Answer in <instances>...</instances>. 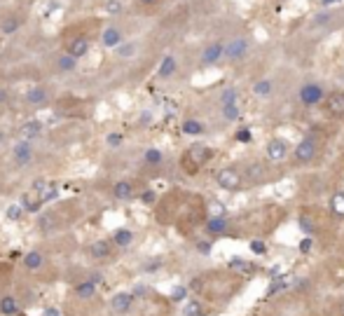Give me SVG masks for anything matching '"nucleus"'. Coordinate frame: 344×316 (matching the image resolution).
<instances>
[{
	"instance_id": "nucleus-1",
	"label": "nucleus",
	"mask_w": 344,
	"mask_h": 316,
	"mask_svg": "<svg viewBox=\"0 0 344 316\" xmlns=\"http://www.w3.org/2000/svg\"><path fill=\"white\" fill-rule=\"evenodd\" d=\"M211 159V148L206 146H192L187 148V153H185V166H187V173H194L199 166H204V164Z\"/></svg>"
},
{
	"instance_id": "nucleus-2",
	"label": "nucleus",
	"mask_w": 344,
	"mask_h": 316,
	"mask_svg": "<svg viewBox=\"0 0 344 316\" xmlns=\"http://www.w3.org/2000/svg\"><path fill=\"white\" fill-rule=\"evenodd\" d=\"M215 180H218V185H220L222 190H229V192L241 187V173H239L237 169H232V166L218 171V173H215Z\"/></svg>"
},
{
	"instance_id": "nucleus-3",
	"label": "nucleus",
	"mask_w": 344,
	"mask_h": 316,
	"mask_svg": "<svg viewBox=\"0 0 344 316\" xmlns=\"http://www.w3.org/2000/svg\"><path fill=\"white\" fill-rule=\"evenodd\" d=\"M316 141L312 139V136H307V139H302L298 143V148H295V150H293V155H295V159H298V162H312L314 157H316Z\"/></svg>"
},
{
	"instance_id": "nucleus-4",
	"label": "nucleus",
	"mask_w": 344,
	"mask_h": 316,
	"mask_svg": "<svg viewBox=\"0 0 344 316\" xmlns=\"http://www.w3.org/2000/svg\"><path fill=\"white\" fill-rule=\"evenodd\" d=\"M134 293H127V291H122V293H115L113 298H110V307H113L115 314H127L131 309V305H134Z\"/></svg>"
},
{
	"instance_id": "nucleus-5",
	"label": "nucleus",
	"mask_w": 344,
	"mask_h": 316,
	"mask_svg": "<svg viewBox=\"0 0 344 316\" xmlns=\"http://www.w3.org/2000/svg\"><path fill=\"white\" fill-rule=\"evenodd\" d=\"M323 96H326V92H323L321 85H305L300 89V101H302L305 106H316Z\"/></svg>"
},
{
	"instance_id": "nucleus-6",
	"label": "nucleus",
	"mask_w": 344,
	"mask_h": 316,
	"mask_svg": "<svg viewBox=\"0 0 344 316\" xmlns=\"http://www.w3.org/2000/svg\"><path fill=\"white\" fill-rule=\"evenodd\" d=\"M246 52H248V42L244 38L232 40L227 47H222V54L227 56V59H244Z\"/></svg>"
},
{
	"instance_id": "nucleus-7",
	"label": "nucleus",
	"mask_w": 344,
	"mask_h": 316,
	"mask_svg": "<svg viewBox=\"0 0 344 316\" xmlns=\"http://www.w3.org/2000/svg\"><path fill=\"white\" fill-rule=\"evenodd\" d=\"M326 110L330 115L335 117H342L344 115V92H333L326 101Z\"/></svg>"
},
{
	"instance_id": "nucleus-8",
	"label": "nucleus",
	"mask_w": 344,
	"mask_h": 316,
	"mask_svg": "<svg viewBox=\"0 0 344 316\" xmlns=\"http://www.w3.org/2000/svg\"><path fill=\"white\" fill-rule=\"evenodd\" d=\"M286 155H288V146H286V141L272 139L267 143V157L272 159V162H279V159H283Z\"/></svg>"
},
{
	"instance_id": "nucleus-9",
	"label": "nucleus",
	"mask_w": 344,
	"mask_h": 316,
	"mask_svg": "<svg viewBox=\"0 0 344 316\" xmlns=\"http://www.w3.org/2000/svg\"><path fill=\"white\" fill-rule=\"evenodd\" d=\"M73 293H75L80 300H92L94 295H96V284H94L92 279L77 281V284L73 286Z\"/></svg>"
},
{
	"instance_id": "nucleus-10",
	"label": "nucleus",
	"mask_w": 344,
	"mask_h": 316,
	"mask_svg": "<svg viewBox=\"0 0 344 316\" xmlns=\"http://www.w3.org/2000/svg\"><path fill=\"white\" fill-rule=\"evenodd\" d=\"M40 134H42V124L38 122V120H31V122H23L21 129H19V136H21V141H33V139H40Z\"/></svg>"
},
{
	"instance_id": "nucleus-11",
	"label": "nucleus",
	"mask_w": 344,
	"mask_h": 316,
	"mask_svg": "<svg viewBox=\"0 0 344 316\" xmlns=\"http://www.w3.org/2000/svg\"><path fill=\"white\" fill-rule=\"evenodd\" d=\"M40 206H42V201H40L38 192L28 190V192L21 194V208H23V213H40Z\"/></svg>"
},
{
	"instance_id": "nucleus-12",
	"label": "nucleus",
	"mask_w": 344,
	"mask_h": 316,
	"mask_svg": "<svg viewBox=\"0 0 344 316\" xmlns=\"http://www.w3.org/2000/svg\"><path fill=\"white\" fill-rule=\"evenodd\" d=\"M110 244H115L117 248H127L134 244V232L127 230V227H120V230L113 232V239H110Z\"/></svg>"
},
{
	"instance_id": "nucleus-13",
	"label": "nucleus",
	"mask_w": 344,
	"mask_h": 316,
	"mask_svg": "<svg viewBox=\"0 0 344 316\" xmlns=\"http://www.w3.org/2000/svg\"><path fill=\"white\" fill-rule=\"evenodd\" d=\"M21 265H23V267H26V270L35 272V270H40V267L45 265V255L40 253V251H28V253L23 255Z\"/></svg>"
},
{
	"instance_id": "nucleus-14",
	"label": "nucleus",
	"mask_w": 344,
	"mask_h": 316,
	"mask_svg": "<svg viewBox=\"0 0 344 316\" xmlns=\"http://www.w3.org/2000/svg\"><path fill=\"white\" fill-rule=\"evenodd\" d=\"M31 157H33V148L31 143H26V141H19L14 146V159L19 164H28L31 162Z\"/></svg>"
},
{
	"instance_id": "nucleus-15",
	"label": "nucleus",
	"mask_w": 344,
	"mask_h": 316,
	"mask_svg": "<svg viewBox=\"0 0 344 316\" xmlns=\"http://www.w3.org/2000/svg\"><path fill=\"white\" fill-rule=\"evenodd\" d=\"M229 270H234L237 274H244V277H251L258 267H255L253 262H246L244 258H232V260H229Z\"/></svg>"
},
{
	"instance_id": "nucleus-16",
	"label": "nucleus",
	"mask_w": 344,
	"mask_h": 316,
	"mask_svg": "<svg viewBox=\"0 0 344 316\" xmlns=\"http://www.w3.org/2000/svg\"><path fill=\"white\" fill-rule=\"evenodd\" d=\"M87 52H89V40L87 38H75L68 45V56H73V59H80V56H84Z\"/></svg>"
},
{
	"instance_id": "nucleus-17",
	"label": "nucleus",
	"mask_w": 344,
	"mask_h": 316,
	"mask_svg": "<svg viewBox=\"0 0 344 316\" xmlns=\"http://www.w3.org/2000/svg\"><path fill=\"white\" fill-rule=\"evenodd\" d=\"M110 251H113V244L106 239H99V241H94L92 248H89V253L96 258V260H103V258H108L110 255Z\"/></svg>"
},
{
	"instance_id": "nucleus-18",
	"label": "nucleus",
	"mask_w": 344,
	"mask_h": 316,
	"mask_svg": "<svg viewBox=\"0 0 344 316\" xmlns=\"http://www.w3.org/2000/svg\"><path fill=\"white\" fill-rule=\"evenodd\" d=\"M0 314H2V316H14V314H19V302H16V298H12V295L0 298Z\"/></svg>"
},
{
	"instance_id": "nucleus-19",
	"label": "nucleus",
	"mask_w": 344,
	"mask_h": 316,
	"mask_svg": "<svg viewBox=\"0 0 344 316\" xmlns=\"http://www.w3.org/2000/svg\"><path fill=\"white\" fill-rule=\"evenodd\" d=\"M113 194H115V199H131V194H134V185H131L129 180H120V183H115L113 187Z\"/></svg>"
},
{
	"instance_id": "nucleus-20",
	"label": "nucleus",
	"mask_w": 344,
	"mask_h": 316,
	"mask_svg": "<svg viewBox=\"0 0 344 316\" xmlns=\"http://www.w3.org/2000/svg\"><path fill=\"white\" fill-rule=\"evenodd\" d=\"M222 56V45L220 42H213L211 47H206L204 49V54H201V61L206 63V66H211V63H215L218 59Z\"/></svg>"
},
{
	"instance_id": "nucleus-21",
	"label": "nucleus",
	"mask_w": 344,
	"mask_h": 316,
	"mask_svg": "<svg viewBox=\"0 0 344 316\" xmlns=\"http://www.w3.org/2000/svg\"><path fill=\"white\" fill-rule=\"evenodd\" d=\"M206 232H208V234H222V232H227V220H225L222 216L208 218Z\"/></svg>"
},
{
	"instance_id": "nucleus-22",
	"label": "nucleus",
	"mask_w": 344,
	"mask_h": 316,
	"mask_svg": "<svg viewBox=\"0 0 344 316\" xmlns=\"http://www.w3.org/2000/svg\"><path fill=\"white\" fill-rule=\"evenodd\" d=\"M38 197H40V201H42V204H47V201H54L56 197H59V183H47V185L38 192Z\"/></svg>"
},
{
	"instance_id": "nucleus-23",
	"label": "nucleus",
	"mask_w": 344,
	"mask_h": 316,
	"mask_svg": "<svg viewBox=\"0 0 344 316\" xmlns=\"http://www.w3.org/2000/svg\"><path fill=\"white\" fill-rule=\"evenodd\" d=\"M26 101H28L31 106H42V103H47V92L42 87H33L31 92L26 94Z\"/></svg>"
},
{
	"instance_id": "nucleus-24",
	"label": "nucleus",
	"mask_w": 344,
	"mask_h": 316,
	"mask_svg": "<svg viewBox=\"0 0 344 316\" xmlns=\"http://www.w3.org/2000/svg\"><path fill=\"white\" fill-rule=\"evenodd\" d=\"M120 42H122V33L117 31V28H106V33H103V45L120 47Z\"/></svg>"
},
{
	"instance_id": "nucleus-25",
	"label": "nucleus",
	"mask_w": 344,
	"mask_h": 316,
	"mask_svg": "<svg viewBox=\"0 0 344 316\" xmlns=\"http://www.w3.org/2000/svg\"><path fill=\"white\" fill-rule=\"evenodd\" d=\"M183 316H204V305L199 300H187L183 307Z\"/></svg>"
},
{
	"instance_id": "nucleus-26",
	"label": "nucleus",
	"mask_w": 344,
	"mask_h": 316,
	"mask_svg": "<svg viewBox=\"0 0 344 316\" xmlns=\"http://www.w3.org/2000/svg\"><path fill=\"white\" fill-rule=\"evenodd\" d=\"M330 211L335 216H344V192H335L330 197Z\"/></svg>"
},
{
	"instance_id": "nucleus-27",
	"label": "nucleus",
	"mask_w": 344,
	"mask_h": 316,
	"mask_svg": "<svg viewBox=\"0 0 344 316\" xmlns=\"http://www.w3.org/2000/svg\"><path fill=\"white\" fill-rule=\"evenodd\" d=\"M176 70V59L173 56H164V61L160 66V77H171Z\"/></svg>"
},
{
	"instance_id": "nucleus-28",
	"label": "nucleus",
	"mask_w": 344,
	"mask_h": 316,
	"mask_svg": "<svg viewBox=\"0 0 344 316\" xmlns=\"http://www.w3.org/2000/svg\"><path fill=\"white\" fill-rule=\"evenodd\" d=\"M288 286H291V277H274V281H272V286H269V295L279 293V291L288 288Z\"/></svg>"
},
{
	"instance_id": "nucleus-29",
	"label": "nucleus",
	"mask_w": 344,
	"mask_h": 316,
	"mask_svg": "<svg viewBox=\"0 0 344 316\" xmlns=\"http://www.w3.org/2000/svg\"><path fill=\"white\" fill-rule=\"evenodd\" d=\"M183 131H185V134H190V136H197V134L204 131V127H201V122H197V120H185V122H183Z\"/></svg>"
},
{
	"instance_id": "nucleus-30",
	"label": "nucleus",
	"mask_w": 344,
	"mask_h": 316,
	"mask_svg": "<svg viewBox=\"0 0 344 316\" xmlns=\"http://www.w3.org/2000/svg\"><path fill=\"white\" fill-rule=\"evenodd\" d=\"M77 59H73V56H59V70H63V73H70V70L75 68Z\"/></svg>"
},
{
	"instance_id": "nucleus-31",
	"label": "nucleus",
	"mask_w": 344,
	"mask_h": 316,
	"mask_svg": "<svg viewBox=\"0 0 344 316\" xmlns=\"http://www.w3.org/2000/svg\"><path fill=\"white\" fill-rule=\"evenodd\" d=\"M253 92L258 94V96H269V92H272V82L260 80V82H255V85H253Z\"/></svg>"
},
{
	"instance_id": "nucleus-32",
	"label": "nucleus",
	"mask_w": 344,
	"mask_h": 316,
	"mask_svg": "<svg viewBox=\"0 0 344 316\" xmlns=\"http://www.w3.org/2000/svg\"><path fill=\"white\" fill-rule=\"evenodd\" d=\"M5 216H7L9 220H21V216H23L21 204H9L7 211H5Z\"/></svg>"
},
{
	"instance_id": "nucleus-33",
	"label": "nucleus",
	"mask_w": 344,
	"mask_h": 316,
	"mask_svg": "<svg viewBox=\"0 0 344 316\" xmlns=\"http://www.w3.org/2000/svg\"><path fill=\"white\" fill-rule=\"evenodd\" d=\"M220 103H222V108H225V106H234V103H237V89H225Z\"/></svg>"
},
{
	"instance_id": "nucleus-34",
	"label": "nucleus",
	"mask_w": 344,
	"mask_h": 316,
	"mask_svg": "<svg viewBox=\"0 0 344 316\" xmlns=\"http://www.w3.org/2000/svg\"><path fill=\"white\" fill-rule=\"evenodd\" d=\"M146 162L148 164H160L162 162V150H157V148H148L146 150Z\"/></svg>"
},
{
	"instance_id": "nucleus-35",
	"label": "nucleus",
	"mask_w": 344,
	"mask_h": 316,
	"mask_svg": "<svg viewBox=\"0 0 344 316\" xmlns=\"http://www.w3.org/2000/svg\"><path fill=\"white\" fill-rule=\"evenodd\" d=\"M169 298H171V302L185 300V298H187V288H185V286H176V288L171 291V295H169Z\"/></svg>"
},
{
	"instance_id": "nucleus-36",
	"label": "nucleus",
	"mask_w": 344,
	"mask_h": 316,
	"mask_svg": "<svg viewBox=\"0 0 344 316\" xmlns=\"http://www.w3.org/2000/svg\"><path fill=\"white\" fill-rule=\"evenodd\" d=\"M248 176H251V180H265L262 164H251V166H248Z\"/></svg>"
},
{
	"instance_id": "nucleus-37",
	"label": "nucleus",
	"mask_w": 344,
	"mask_h": 316,
	"mask_svg": "<svg viewBox=\"0 0 344 316\" xmlns=\"http://www.w3.org/2000/svg\"><path fill=\"white\" fill-rule=\"evenodd\" d=\"M16 28H19V19L16 16H9L7 21L2 23V33H14Z\"/></svg>"
},
{
	"instance_id": "nucleus-38",
	"label": "nucleus",
	"mask_w": 344,
	"mask_h": 316,
	"mask_svg": "<svg viewBox=\"0 0 344 316\" xmlns=\"http://www.w3.org/2000/svg\"><path fill=\"white\" fill-rule=\"evenodd\" d=\"M225 120H237L239 117V108H237V103H234V106H225Z\"/></svg>"
},
{
	"instance_id": "nucleus-39",
	"label": "nucleus",
	"mask_w": 344,
	"mask_h": 316,
	"mask_svg": "<svg viewBox=\"0 0 344 316\" xmlns=\"http://www.w3.org/2000/svg\"><path fill=\"white\" fill-rule=\"evenodd\" d=\"M106 9L110 12V14H117V12L122 9V2H120V0H108V2H106Z\"/></svg>"
},
{
	"instance_id": "nucleus-40",
	"label": "nucleus",
	"mask_w": 344,
	"mask_h": 316,
	"mask_svg": "<svg viewBox=\"0 0 344 316\" xmlns=\"http://www.w3.org/2000/svg\"><path fill=\"white\" fill-rule=\"evenodd\" d=\"M134 54V45H122L117 47V56H122V59H129Z\"/></svg>"
},
{
	"instance_id": "nucleus-41",
	"label": "nucleus",
	"mask_w": 344,
	"mask_h": 316,
	"mask_svg": "<svg viewBox=\"0 0 344 316\" xmlns=\"http://www.w3.org/2000/svg\"><path fill=\"white\" fill-rule=\"evenodd\" d=\"M237 141H239V143H248V141H251V129L241 127V129L237 131Z\"/></svg>"
},
{
	"instance_id": "nucleus-42",
	"label": "nucleus",
	"mask_w": 344,
	"mask_h": 316,
	"mask_svg": "<svg viewBox=\"0 0 344 316\" xmlns=\"http://www.w3.org/2000/svg\"><path fill=\"white\" fill-rule=\"evenodd\" d=\"M251 251H253L255 255H262L265 251H267V246H265V241L258 239V241H253V244H251Z\"/></svg>"
},
{
	"instance_id": "nucleus-43",
	"label": "nucleus",
	"mask_w": 344,
	"mask_h": 316,
	"mask_svg": "<svg viewBox=\"0 0 344 316\" xmlns=\"http://www.w3.org/2000/svg\"><path fill=\"white\" fill-rule=\"evenodd\" d=\"M155 199H157V194H155L153 190H146V192L141 194V201H143V204H148V206H150V204H155Z\"/></svg>"
},
{
	"instance_id": "nucleus-44",
	"label": "nucleus",
	"mask_w": 344,
	"mask_h": 316,
	"mask_svg": "<svg viewBox=\"0 0 344 316\" xmlns=\"http://www.w3.org/2000/svg\"><path fill=\"white\" fill-rule=\"evenodd\" d=\"M108 146L110 148H117L120 143H122V134H108Z\"/></svg>"
},
{
	"instance_id": "nucleus-45",
	"label": "nucleus",
	"mask_w": 344,
	"mask_h": 316,
	"mask_svg": "<svg viewBox=\"0 0 344 316\" xmlns=\"http://www.w3.org/2000/svg\"><path fill=\"white\" fill-rule=\"evenodd\" d=\"M160 267H162V260H160V258H155V260H148V265L143 267V270H146V272H157Z\"/></svg>"
},
{
	"instance_id": "nucleus-46",
	"label": "nucleus",
	"mask_w": 344,
	"mask_h": 316,
	"mask_svg": "<svg viewBox=\"0 0 344 316\" xmlns=\"http://www.w3.org/2000/svg\"><path fill=\"white\" fill-rule=\"evenodd\" d=\"M52 223H54V218L52 216H42L40 218V230H52Z\"/></svg>"
},
{
	"instance_id": "nucleus-47",
	"label": "nucleus",
	"mask_w": 344,
	"mask_h": 316,
	"mask_svg": "<svg viewBox=\"0 0 344 316\" xmlns=\"http://www.w3.org/2000/svg\"><path fill=\"white\" fill-rule=\"evenodd\" d=\"M197 251H199V253H204V255H208V253H211V244H208V241H199Z\"/></svg>"
},
{
	"instance_id": "nucleus-48",
	"label": "nucleus",
	"mask_w": 344,
	"mask_h": 316,
	"mask_svg": "<svg viewBox=\"0 0 344 316\" xmlns=\"http://www.w3.org/2000/svg\"><path fill=\"white\" fill-rule=\"evenodd\" d=\"M300 223H302V230H305V232H312V230H314V223H312V220H309L307 216L300 218Z\"/></svg>"
},
{
	"instance_id": "nucleus-49",
	"label": "nucleus",
	"mask_w": 344,
	"mask_h": 316,
	"mask_svg": "<svg viewBox=\"0 0 344 316\" xmlns=\"http://www.w3.org/2000/svg\"><path fill=\"white\" fill-rule=\"evenodd\" d=\"M300 251H302V253H309V251H312V239H302V241H300Z\"/></svg>"
},
{
	"instance_id": "nucleus-50",
	"label": "nucleus",
	"mask_w": 344,
	"mask_h": 316,
	"mask_svg": "<svg viewBox=\"0 0 344 316\" xmlns=\"http://www.w3.org/2000/svg\"><path fill=\"white\" fill-rule=\"evenodd\" d=\"M40 316H61V312H59V309H56V307H47V309H45V312H42V314H40Z\"/></svg>"
},
{
	"instance_id": "nucleus-51",
	"label": "nucleus",
	"mask_w": 344,
	"mask_h": 316,
	"mask_svg": "<svg viewBox=\"0 0 344 316\" xmlns=\"http://www.w3.org/2000/svg\"><path fill=\"white\" fill-rule=\"evenodd\" d=\"M45 185H47V183L42 180V178H38V180H33V192H40V190H42Z\"/></svg>"
},
{
	"instance_id": "nucleus-52",
	"label": "nucleus",
	"mask_w": 344,
	"mask_h": 316,
	"mask_svg": "<svg viewBox=\"0 0 344 316\" xmlns=\"http://www.w3.org/2000/svg\"><path fill=\"white\" fill-rule=\"evenodd\" d=\"M340 316H344V300L340 302Z\"/></svg>"
},
{
	"instance_id": "nucleus-53",
	"label": "nucleus",
	"mask_w": 344,
	"mask_h": 316,
	"mask_svg": "<svg viewBox=\"0 0 344 316\" xmlns=\"http://www.w3.org/2000/svg\"><path fill=\"white\" fill-rule=\"evenodd\" d=\"M7 99V92H0V101H5Z\"/></svg>"
},
{
	"instance_id": "nucleus-54",
	"label": "nucleus",
	"mask_w": 344,
	"mask_h": 316,
	"mask_svg": "<svg viewBox=\"0 0 344 316\" xmlns=\"http://www.w3.org/2000/svg\"><path fill=\"white\" fill-rule=\"evenodd\" d=\"M330 2H337V0H321V5H330Z\"/></svg>"
},
{
	"instance_id": "nucleus-55",
	"label": "nucleus",
	"mask_w": 344,
	"mask_h": 316,
	"mask_svg": "<svg viewBox=\"0 0 344 316\" xmlns=\"http://www.w3.org/2000/svg\"><path fill=\"white\" fill-rule=\"evenodd\" d=\"M141 2H143V5H153L155 0H141Z\"/></svg>"
},
{
	"instance_id": "nucleus-56",
	"label": "nucleus",
	"mask_w": 344,
	"mask_h": 316,
	"mask_svg": "<svg viewBox=\"0 0 344 316\" xmlns=\"http://www.w3.org/2000/svg\"><path fill=\"white\" fill-rule=\"evenodd\" d=\"M2 141H5V136H2V134H0V143H2Z\"/></svg>"
},
{
	"instance_id": "nucleus-57",
	"label": "nucleus",
	"mask_w": 344,
	"mask_h": 316,
	"mask_svg": "<svg viewBox=\"0 0 344 316\" xmlns=\"http://www.w3.org/2000/svg\"><path fill=\"white\" fill-rule=\"evenodd\" d=\"M14 316H28V314H21V312H19V314H14Z\"/></svg>"
}]
</instances>
